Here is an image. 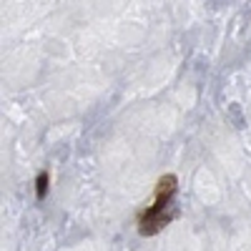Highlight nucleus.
<instances>
[{
  "label": "nucleus",
  "mask_w": 251,
  "mask_h": 251,
  "mask_svg": "<svg viewBox=\"0 0 251 251\" xmlns=\"http://www.w3.org/2000/svg\"><path fill=\"white\" fill-rule=\"evenodd\" d=\"M46 191H48V174L43 171V174H38V178H35V194H38V199H43Z\"/></svg>",
  "instance_id": "7ed1b4c3"
},
{
  "label": "nucleus",
  "mask_w": 251,
  "mask_h": 251,
  "mask_svg": "<svg viewBox=\"0 0 251 251\" xmlns=\"http://www.w3.org/2000/svg\"><path fill=\"white\" fill-rule=\"evenodd\" d=\"M171 221V214H166V211H146L141 216V236H153L158 234L161 228Z\"/></svg>",
  "instance_id": "f257e3e1"
},
{
  "label": "nucleus",
  "mask_w": 251,
  "mask_h": 251,
  "mask_svg": "<svg viewBox=\"0 0 251 251\" xmlns=\"http://www.w3.org/2000/svg\"><path fill=\"white\" fill-rule=\"evenodd\" d=\"M174 191H176V176L174 174L161 176V181L156 186V201H153V206L149 208V211H163V206L169 203V199L174 196Z\"/></svg>",
  "instance_id": "f03ea898"
}]
</instances>
